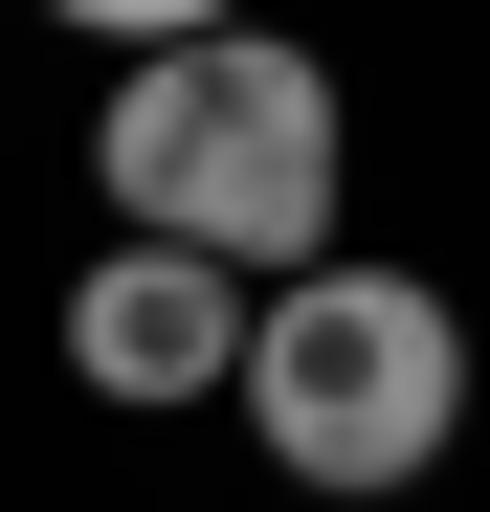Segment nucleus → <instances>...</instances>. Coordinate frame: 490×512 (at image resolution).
Wrapping results in <instances>:
<instances>
[{
	"instance_id": "obj_1",
	"label": "nucleus",
	"mask_w": 490,
	"mask_h": 512,
	"mask_svg": "<svg viewBox=\"0 0 490 512\" xmlns=\"http://www.w3.org/2000/svg\"><path fill=\"white\" fill-rule=\"evenodd\" d=\"M90 179L134 245H201V268L290 290L335 268V201H357V112L290 23H201V45H134L112 112H90Z\"/></svg>"
},
{
	"instance_id": "obj_2",
	"label": "nucleus",
	"mask_w": 490,
	"mask_h": 512,
	"mask_svg": "<svg viewBox=\"0 0 490 512\" xmlns=\"http://www.w3.org/2000/svg\"><path fill=\"white\" fill-rule=\"evenodd\" d=\"M223 401L312 512H379V490H424L468 446V312L424 268H290V290H245V379Z\"/></svg>"
},
{
	"instance_id": "obj_3",
	"label": "nucleus",
	"mask_w": 490,
	"mask_h": 512,
	"mask_svg": "<svg viewBox=\"0 0 490 512\" xmlns=\"http://www.w3.org/2000/svg\"><path fill=\"white\" fill-rule=\"evenodd\" d=\"M67 379L90 401H223L245 379V268H201V245H112V268H67Z\"/></svg>"
},
{
	"instance_id": "obj_4",
	"label": "nucleus",
	"mask_w": 490,
	"mask_h": 512,
	"mask_svg": "<svg viewBox=\"0 0 490 512\" xmlns=\"http://www.w3.org/2000/svg\"><path fill=\"white\" fill-rule=\"evenodd\" d=\"M45 23H90V45L134 67V45H201V23H245V0H45Z\"/></svg>"
}]
</instances>
